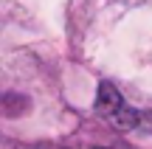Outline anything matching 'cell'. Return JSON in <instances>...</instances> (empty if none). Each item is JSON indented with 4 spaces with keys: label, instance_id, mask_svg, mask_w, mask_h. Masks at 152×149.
<instances>
[{
    "label": "cell",
    "instance_id": "1",
    "mask_svg": "<svg viewBox=\"0 0 152 149\" xmlns=\"http://www.w3.org/2000/svg\"><path fill=\"white\" fill-rule=\"evenodd\" d=\"M96 113L107 124H113V127H118V129H138V127H144L147 121H152V113H138V110H132V107H127L124 99H121V93L110 82L99 84Z\"/></svg>",
    "mask_w": 152,
    "mask_h": 149
}]
</instances>
